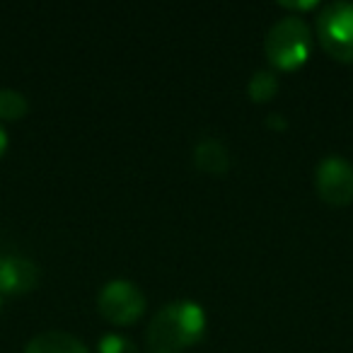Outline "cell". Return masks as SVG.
I'll return each instance as SVG.
<instances>
[{"mask_svg": "<svg viewBox=\"0 0 353 353\" xmlns=\"http://www.w3.org/2000/svg\"><path fill=\"white\" fill-rule=\"evenodd\" d=\"M314 189L329 206H348L353 201V162L327 155L314 170Z\"/></svg>", "mask_w": 353, "mask_h": 353, "instance_id": "cell-5", "label": "cell"}, {"mask_svg": "<svg viewBox=\"0 0 353 353\" xmlns=\"http://www.w3.org/2000/svg\"><path fill=\"white\" fill-rule=\"evenodd\" d=\"M194 165L206 174L223 176L230 170V150L228 145L216 136H203L194 145Z\"/></svg>", "mask_w": 353, "mask_h": 353, "instance_id": "cell-7", "label": "cell"}, {"mask_svg": "<svg viewBox=\"0 0 353 353\" xmlns=\"http://www.w3.org/2000/svg\"><path fill=\"white\" fill-rule=\"evenodd\" d=\"M266 59L279 70H295L310 59L312 51V30L298 15L281 17L269 27L264 39Z\"/></svg>", "mask_w": 353, "mask_h": 353, "instance_id": "cell-2", "label": "cell"}, {"mask_svg": "<svg viewBox=\"0 0 353 353\" xmlns=\"http://www.w3.org/2000/svg\"><path fill=\"white\" fill-rule=\"evenodd\" d=\"M30 112V102L20 90L0 88V121H17Z\"/></svg>", "mask_w": 353, "mask_h": 353, "instance_id": "cell-9", "label": "cell"}, {"mask_svg": "<svg viewBox=\"0 0 353 353\" xmlns=\"http://www.w3.org/2000/svg\"><path fill=\"white\" fill-rule=\"evenodd\" d=\"M206 312L194 300H174L167 303L148 327V343L152 351H182L201 341L206 334Z\"/></svg>", "mask_w": 353, "mask_h": 353, "instance_id": "cell-1", "label": "cell"}, {"mask_svg": "<svg viewBox=\"0 0 353 353\" xmlns=\"http://www.w3.org/2000/svg\"><path fill=\"white\" fill-rule=\"evenodd\" d=\"M41 271L27 256L8 254L0 256V293L3 295H27L39 285Z\"/></svg>", "mask_w": 353, "mask_h": 353, "instance_id": "cell-6", "label": "cell"}, {"mask_svg": "<svg viewBox=\"0 0 353 353\" xmlns=\"http://www.w3.org/2000/svg\"><path fill=\"white\" fill-rule=\"evenodd\" d=\"M319 44L332 59L341 63H353V3L336 0L319 10L314 22Z\"/></svg>", "mask_w": 353, "mask_h": 353, "instance_id": "cell-3", "label": "cell"}, {"mask_svg": "<svg viewBox=\"0 0 353 353\" xmlns=\"http://www.w3.org/2000/svg\"><path fill=\"white\" fill-rule=\"evenodd\" d=\"M0 307H3V293H0Z\"/></svg>", "mask_w": 353, "mask_h": 353, "instance_id": "cell-16", "label": "cell"}, {"mask_svg": "<svg viewBox=\"0 0 353 353\" xmlns=\"http://www.w3.org/2000/svg\"><path fill=\"white\" fill-rule=\"evenodd\" d=\"M97 348H99V353H141L136 348V343L128 341L121 334H104V336L99 339Z\"/></svg>", "mask_w": 353, "mask_h": 353, "instance_id": "cell-11", "label": "cell"}, {"mask_svg": "<svg viewBox=\"0 0 353 353\" xmlns=\"http://www.w3.org/2000/svg\"><path fill=\"white\" fill-rule=\"evenodd\" d=\"M8 150V131L3 128V123H0V157L6 155Z\"/></svg>", "mask_w": 353, "mask_h": 353, "instance_id": "cell-14", "label": "cell"}, {"mask_svg": "<svg viewBox=\"0 0 353 353\" xmlns=\"http://www.w3.org/2000/svg\"><path fill=\"white\" fill-rule=\"evenodd\" d=\"M25 353H90V348L80 339H75L73 334L61 332V329H49V332L37 334L27 343Z\"/></svg>", "mask_w": 353, "mask_h": 353, "instance_id": "cell-8", "label": "cell"}, {"mask_svg": "<svg viewBox=\"0 0 353 353\" xmlns=\"http://www.w3.org/2000/svg\"><path fill=\"white\" fill-rule=\"evenodd\" d=\"M150 353H182V351H150Z\"/></svg>", "mask_w": 353, "mask_h": 353, "instance_id": "cell-15", "label": "cell"}, {"mask_svg": "<svg viewBox=\"0 0 353 353\" xmlns=\"http://www.w3.org/2000/svg\"><path fill=\"white\" fill-rule=\"evenodd\" d=\"M317 3L314 0H305V3H281V8H288V10H310L314 8Z\"/></svg>", "mask_w": 353, "mask_h": 353, "instance_id": "cell-13", "label": "cell"}, {"mask_svg": "<svg viewBox=\"0 0 353 353\" xmlns=\"http://www.w3.org/2000/svg\"><path fill=\"white\" fill-rule=\"evenodd\" d=\"M145 295L136 283L126 279H114L102 285L97 295V310L107 322L117 327H128L138 322L141 314L145 312Z\"/></svg>", "mask_w": 353, "mask_h": 353, "instance_id": "cell-4", "label": "cell"}, {"mask_svg": "<svg viewBox=\"0 0 353 353\" xmlns=\"http://www.w3.org/2000/svg\"><path fill=\"white\" fill-rule=\"evenodd\" d=\"M279 92V78L274 70H256L247 83V94L252 102H269Z\"/></svg>", "mask_w": 353, "mask_h": 353, "instance_id": "cell-10", "label": "cell"}, {"mask_svg": "<svg viewBox=\"0 0 353 353\" xmlns=\"http://www.w3.org/2000/svg\"><path fill=\"white\" fill-rule=\"evenodd\" d=\"M266 126H269V128H276V131H283V128H285L283 114H269V119H266Z\"/></svg>", "mask_w": 353, "mask_h": 353, "instance_id": "cell-12", "label": "cell"}]
</instances>
